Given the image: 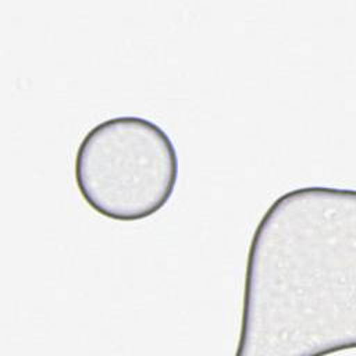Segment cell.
Returning a JSON list of instances; mask_svg holds the SVG:
<instances>
[{"instance_id":"obj_1","label":"cell","mask_w":356,"mask_h":356,"mask_svg":"<svg viewBox=\"0 0 356 356\" xmlns=\"http://www.w3.org/2000/svg\"><path fill=\"white\" fill-rule=\"evenodd\" d=\"M355 343L356 192H285L250 241L236 356H310Z\"/></svg>"},{"instance_id":"obj_2","label":"cell","mask_w":356,"mask_h":356,"mask_svg":"<svg viewBox=\"0 0 356 356\" xmlns=\"http://www.w3.org/2000/svg\"><path fill=\"white\" fill-rule=\"evenodd\" d=\"M74 175L93 211L115 221H139L157 213L172 196L177 150L156 122L138 115L113 117L82 138Z\"/></svg>"}]
</instances>
